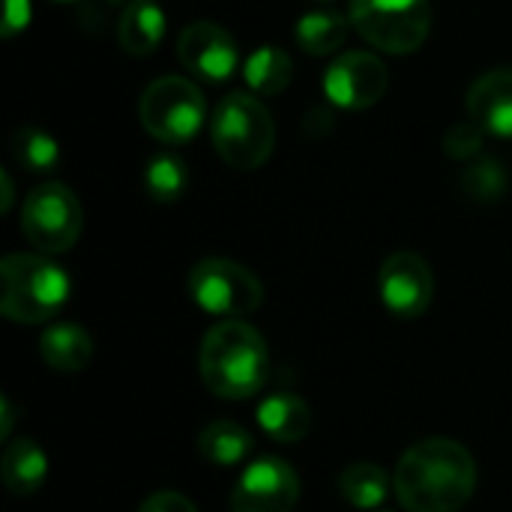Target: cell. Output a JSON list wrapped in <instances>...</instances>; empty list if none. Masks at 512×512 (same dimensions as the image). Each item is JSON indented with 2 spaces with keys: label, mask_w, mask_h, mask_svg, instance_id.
Segmentation results:
<instances>
[{
  "label": "cell",
  "mask_w": 512,
  "mask_h": 512,
  "mask_svg": "<svg viewBox=\"0 0 512 512\" xmlns=\"http://www.w3.org/2000/svg\"><path fill=\"white\" fill-rule=\"evenodd\" d=\"M30 0H3V18H0V36L3 39H12L18 36L21 30H27L30 24Z\"/></svg>",
  "instance_id": "obj_26"
},
{
  "label": "cell",
  "mask_w": 512,
  "mask_h": 512,
  "mask_svg": "<svg viewBox=\"0 0 512 512\" xmlns=\"http://www.w3.org/2000/svg\"><path fill=\"white\" fill-rule=\"evenodd\" d=\"M84 228V210L78 195L57 180L39 183L21 204V234L42 255L69 252Z\"/></svg>",
  "instance_id": "obj_7"
},
{
  "label": "cell",
  "mask_w": 512,
  "mask_h": 512,
  "mask_svg": "<svg viewBox=\"0 0 512 512\" xmlns=\"http://www.w3.org/2000/svg\"><path fill=\"white\" fill-rule=\"evenodd\" d=\"M243 78L258 96H276L282 93L294 78V60L279 45H261L255 48L243 63Z\"/></svg>",
  "instance_id": "obj_19"
},
{
  "label": "cell",
  "mask_w": 512,
  "mask_h": 512,
  "mask_svg": "<svg viewBox=\"0 0 512 512\" xmlns=\"http://www.w3.org/2000/svg\"><path fill=\"white\" fill-rule=\"evenodd\" d=\"M354 30L384 54H414L432 33L429 0H351Z\"/></svg>",
  "instance_id": "obj_6"
},
{
  "label": "cell",
  "mask_w": 512,
  "mask_h": 512,
  "mask_svg": "<svg viewBox=\"0 0 512 512\" xmlns=\"http://www.w3.org/2000/svg\"><path fill=\"white\" fill-rule=\"evenodd\" d=\"M12 156L30 174H48L60 165V144L39 126H18L12 132Z\"/></svg>",
  "instance_id": "obj_23"
},
{
  "label": "cell",
  "mask_w": 512,
  "mask_h": 512,
  "mask_svg": "<svg viewBox=\"0 0 512 512\" xmlns=\"http://www.w3.org/2000/svg\"><path fill=\"white\" fill-rule=\"evenodd\" d=\"M141 183H144V192L156 204H174L189 189V168L177 153L165 150V153H156L147 159V165L141 171Z\"/></svg>",
  "instance_id": "obj_22"
},
{
  "label": "cell",
  "mask_w": 512,
  "mask_h": 512,
  "mask_svg": "<svg viewBox=\"0 0 512 512\" xmlns=\"http://www.w3.org/2000/svg\"><path fill=\"white\" fill-rule=\"evenodd\" d=\"M390 75L372 51H342L324 72V96L342 111H366L387 93Z\"/></svg>",
  "instance_id": "obj_9"
},
{
  "label": "cell",
  "mask_w": 512,
  "mask_h": 512,
  "mask_svg": "<svg viewBox=\"0 0 512 512\" xmlns=\"http://www.w3.org/2000/svg\"><path fill=\"white\" fill-rule=\"evenodd\" d=\"M378 294L396 318H420L435 300V273L423 255L393 252L378 270Z\"/></svg>",
  "instance_id": "obj_11"
},
{
  "label": "cell",
  "mask_w": 512,
  "mask_h": 512,
  "mask_svg": "<svg viewBox=\"0 0 512 512\" xmlns=\"http://www.w3.org/2000/svg\"><path fill=\"white\" fill-rule=\"evenodd\" d=\"M189 297L192 303L216 318H246L264 303L261 279L228 258H204L189 273Z\"/></svg>",
  "instance_id": "obj_8"
},
{
  "label": "cell",
  "mask_w": 512,
  "mask_h": 512,
  "mask_svg": "<svg viewBox=\"0 0 512 512\" xmlns=\"http://www.w3.org/2000/svg\"><path fill=\"white\" fill-rule=\"evenodd\" d=\"M210 141L219 159L237 171L261 168L276 147V123L255 93H225L210 117Z\"/></svg>",
  "instance_id": "obj_4"
},
{
  "label": "cell",
  "mask_w": 512,
  "mask_h": 512,
  "mask_svg": "<svg viewBox=\"0 0 512 512\" xmlns=\"http://www.w3.org/2000/svg\"><path fill=\"white\" fill-rule=\"evenodd\" d=\"M468 117L495 138H512V66L480 75L465 96Z\"/></svg>",
  "instance_id": "obj_13"
},
{
  "label": "cell",
  "mask_w": 512,
  "mask_h": 512,
  "mask_svg": "<svg viewBox=\"0 0 512 512\" xmlns=\"http://www.w3.org/2000/svg\"><path fill=\"white\" fill-rule=\"evenodd\" d=\"M0 312L15 324L51 321L72 294L69 273L48 255L12 252L0 261Z\"/></svg>",
  "instance_id": "obj_3"
},
{
  "label": "cell",
  "mask_w": 512,
  "mask_h": 512,
  "mask_svg": "<svg viewBox=\"0 0 512 512\" xmlns=\"http://www.w3.org/2000/svg\"><path fill=\"white\" fill-rule=\"evenodd\" d=\"M165 9L156 0H129L117 21V45L129 57H150L165 39Z\"/></svg>",
  "instance_id": "obj_14"
},
{
  "label": "cell",
  "mask_w": 512,
  "mask_h": 512,
  "mask_svg": "<svg viewBox=\"0 0 512 512\" xmlns=\"http://www.w3.org/2000/svg\"><path fill=\"white\" fill-rule=\"evenodd\" d=\"M177 57L201 81L222 84L240 66V45L216 21H192L177 36Z\"/></svg>",
  "instance_id": "obj_12"
},
{
  "label": "cell",
  "mask_w": 512,
  "mask_h": 512,
  "mask_svg": "<svg viewBox=\"0 0 512 512\" xmlns=\"http://www.w3.org/2000/svg\"><path fill=\"white\" fill-rule=\"evenodd\" d=\"M459 186L465 192V198L471 201H480V204H492L498 198L507 195V186H510V177H507V168L492 159V156H477L471 159L462 174H459Z\"/></svg>",
  "instance_id": "obj_24"
},
{
  "label": "cell",
  "mask_w": 512,
  "mask_h": 512,
  "mask_svg": "<svg viewBox=\"0 0 512 512\" xmlns=\"http://www.w3.org/2000/svg\"><path fill=\"white\" fill-rule=\"evenodd\" d=\"M321 3H327V0H321Z\"/></svg>",
  "instance_id": "obj_32"
},
{
  "label": "cell",
  "mask_w": 512,
  "mask_h": 512,
  "mask_svg": "<svg viewBox=\"0 0 512 512\" xmlns=\"http://www.w3.org/2000/svg\"><path fill=\"white\" fill-rule=\"evenodd\" d=\"M300 501L297 471L279 459L264 456L246 465L231 492V512H294Z\"/></svg>",
  "instance_id": "obj_10"
},
{
  "label": "cell",
  "mask_w": 512,
  "mask_h": 512,
  "mask_svg": "<svg viewBox=\"0 0 512 512\" xmlns=\"http://www.w3.org/2000/svg\"><path fill=\"white\" fill-rule=\"evenodd\" d=\"M477 489L474 456L450 438H426L402 453L393 492L408 512L462 510Z\"/></svg>",
  "instance_id": "obj_1"
},
{
  "label": "cell",
  "mask_w": 512,
  "mask_h": 512,
  "mask_svg": "<svg viewBox=\"0 0 512 512\" xmlns=\"http://www.w3.org/2000/svg\"><path fill=\"white\" fill-rule=\"evenodd\" d=\"M390 486V474L375 462H354L339 474V492L357 510H378L387 501Z\"/></svg>",
  "instance_id": "obj_21"
},
{
  "label": "cell",
  "mask_w": 512,
  "mask_h": 512,
  "mask_svg": "<svg viewBox=\"0 0 512 512\" xmlns=\"http://www.w3.org/2000/svg\"><path fill=\"white\" fill-rule=\"evenodd\" d=\"M0 477H3V486L15 498H27L33 492H39L45 477H48L45 450L30 438L6 444V453H3V462H0Z\"/></svg>",
  "instance_id": "obj_17"
},
{
  "label": "cell",
  "mask_w": 512,
  "mask_h": 512,
  "mask_svg": "<svg viewBox=\"0 0 512 512\" xmlns=\"http://www.w3.org/2000/svg\"><path fill=\"white\" fill-rule=\"evenodd\" d=\"M141 129L168 147H183L198 138L207 123V99L192 78L162 75L150 81L138 99Z\"/></svg>",
  "instance_id": "obj_5"
},
{
  "label": "cell",
  "mask_w": 512,
  "mask_h": 512,
  "mask_svg": "<svg viewBox=\"0 0 512 512\" xmlns=\"http://www.w3.org/2000/svg\"><path fill=\"white\" fill-rule=\"evenodd\" d=\"M354 30L351 15L339 12V9H312L306 15H300L297 27H294V39L297 45L312 54V57H327L336 54L345 42L348 33Z\"/></svg>",
  "instance_id": "obj_18"
},
{
  "label": "cell",
  "mask_w": 512,
  "mask_h": 512,
  "mask_svg": "<svg viewBox=\"0 0 512 512\" xmlns=\"http://www.w3.org/2000/svg\"><path fill=\"white\" fill-rule=\"evenodd\" d=\"M39 357L63 375L81 372L93 360V339L81 324L57 321L48 324L39 336Z\"/></svg>",
  "instance_id": "obj_15"
},
{
  "label": "cell",
  "mask_w": 512,
  "mask_h": 512,
  "mask_svg": "<svg viewBox=\"0 0 512 512\" xmlns=\"http://www.w3.org/2000/svg\"><path fill=\"white\" fill-rule=\"evenodd\" d=\"M12 423H15L12 402H9V396H0V438H3V441H6L9 432H12Z\"/></svg>",
  "instance_id": "obj_28"
},
{
  "label": "cell",
  "mask_w": 512,
  "mask_h": 512,
  "mask_svg": "<svg viewBox=\"0 0 512 512\" xmlns=\"http://www.w3.org/2000/svg\"><path fill=\"white\" fill-rule=\"evenodd\" d=\"M486 129L480 123H474L471 117L462 123H453L444 135V153L456 162H471L477 156H483V144H486Z\"/></svg>",
  "instance_id": "obj_25"
},
{
  "label": "cell",
  "mask_w": 512,
  "mask_h": 512,
  "mask_svg": "<svg viewBox=\"0 0 512 512\" xmlns=\"http://www.w3.org/2000/svg\"><path fill=\"white\" fill-rule=\"evenodd\" d=\"M255 417H258V426L264 429V435L270 441H276V444H297V441H303L312 432V423H315L312 408L300 396H294V393H273V396H267L258 405Z\"/></svg>",
  "instance_id": "obj_16"
},
{
  "label": "cell",
  "mask_w": 512,
  "mask_h": 512,
  "mask_svg": "<svg viewBox=\"0 0 512 512\" xmlns=\"http://www.w3.org/2000/svg\"><path fill=\"white\" fill-rule=\"evenodd\" d=\"M384 512H387V510H384Z\"/></svg>",
  "instance_id": "obj_33"
},
{
  "label": "cell",
  "mask_w": 512,
  "mask_h": 512,
  "mask_svg": "<svg viewBox=\"0 0 512 512\" xmlns=\"http://www.w3.org/2000/svg\"><path fill=\"white\" fill-rule=\"evenodd\" d=\"M138 512H198V507L186 495L165 489V492H153Z\"/></svg>",
  "instance_id": "obj_27"
},
{
  "label": "cell",
  "mask_w": 512,
  "mask_h": 512,
  "mask_svg": "<svg viewBox=\"0 0 512 512\" xmlns=\"http://www.w3.org/2000/svg\"><path fill=\"white\" fill-rule=\"evenodd\" d=\"M198 369L213 396L249 399L267 381V339L243 318H225L201 339Z\"/></svg>",
  "instance_id": "obj_2"
},
{
  "label": "cell",
  "mask_w": 512,
  "mask_h": 512,
  "mask_svg": "<svg viewBox=\"0 0 512 512\" xmlns=\"http://www.w3.org/2000/svg\"><path fill=\"white\" fill-rule=\"evenodd\" d=\"M0 186H3V198H0V213H9V210H12V201H15V183H12L9 171H0Z\"/></svg>",
  "instance_id": "obj_29"
},
{
  "label": "cell",
  "mask_w": 512,
  "mask_h": 512,
  "mask_svg": "<svg viewBox=\"0 0 512 512\" xmlns=\"http://www.w3.org/2000/svg\"><path fill=\"white\" fill-rule=\"evenodd\" d=\"M51 3H75V0H51Z\"/></svg>",
  "instance_id": "obj_30"
},
{
  "label": "cell",
  "mask_w": 512,
  "mask_h": 512,
  "mask_svg": "<svg viewBox=\"0 0 512 512\" xmlns=\"http://www.w3.org/2000/svg\"><path fill=\"white\" fill-rule=\"evenodd\" d=\"M252 447H255V441H252L249 429L240 423H231V420H216V423L204 426L198 435V453L210 465H219V468L240 465L252 453Z\"/></svg>",
  "instance_id": "obj_20"
},
{
  "label": "cell",
  "mask_w": 512,
  "mask_h": 512,
  "mask_svg": "<svg viewBox=\"0 0 512 512\" xmlns=\"http://www.w3.org/2000/svg\"><path fill=\"white\" fill-rule=\"evenodd\" d=\"M111 3H120V0H111ZM123 3H129V0H123Z\"/></svg>",
  "instance_id": "obj_31"
}]
</instances>
